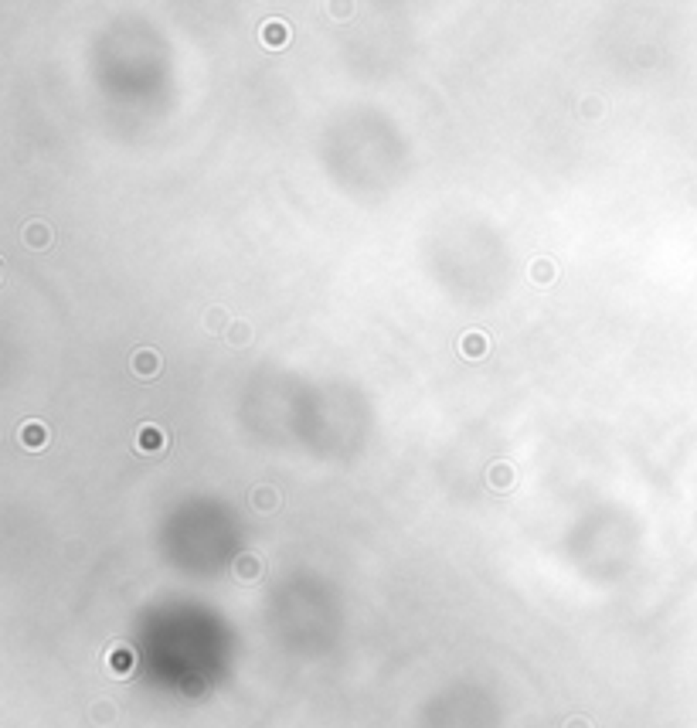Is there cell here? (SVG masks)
Listing matches in <instances>:
<instances>
[{
	"mask_svg": "<svg viewBox=\"0 0 697 728\" xmlns=\"http://www.w3.org/2000/svg\"><path fill=\"white\" fill-rule=\"evenodd\" d=\"M96 718H99V722L112 718V704H109V708H105V704H99V708H96Z\"/></svg>",
	"mask_w": 697,
	"mask_h": 728,
	"instance_id": "cell-13",
	"label": "cell"
},
{
	"mask_svg": "<svg viewBox=\"0 0 697 728\" xmlns=\"http://www.w3.org/2000/svg\"><path fill=\"white\" fill-rule=\"evenodd\" d=\"M136 446H140L143 453H156V449H163V446H167V436H163L160 429H154V425H143V429H140V436H136Z\"/></svg>",
	"mask_w": 697,
	"mask_h": 728,
	"instance_id": "cell-2",
	"label": "cell"
},
{
	"mask_svg": "<svg viewBox=\"0 0 697 728\" xmlns=\"http://www.w3.org/2000/svg\"><path fill=\"white\" fill-rule=\"evenodd\" d=\"M249 337H252L249 323H242V320H238V323L232 327V334H228V344H232V347H245V344H249Z\"/></svg>",
	"mask_w": 697,
	"mask_h": 728,
	"instance_id": "cell-9",
	"label": "cell"
},
{
	"mask_svg": "<svg viewBox=\"0 0 697 728\" xmlns=\"http://www.w3.org/2000/svg\"><path fill=\"white\" fill-rule=\"evenodd\" d=\"M235 572H238V578H256V575H258V558H256V555H242V558L235 562Z\"/></svg>",
	"mask_w": 697,
	"mask_h": 728,
	"instance_id": "cell-8",
	"label": "cell"
},
{
	"mask_svg": "<svg viewBox=\"0 0 697 728\" xmlns=\"http://www.w3.org/2000/svg\"><path fill=\"white\" fill-rule=\"evenodd\" d=\"M225 316H228L225 310H211L207 313V327H211V330H221V327H225Z\"/></svg>",
	"mask_w": 697,
	"mask_h": 728,
	"instance_id": "cell-12",
	"label": "cell"
},
{
	"mask_svg": "<svg viewBox=\"0 0 697 728\" xmlns=\"http://www.w3.org/2000/svg\"><path fill=\"white\" fill-rule=\"evenodd\" d=\"M565 728H589V725H585L582 718H575V722H568V725H565Z\"/></svg>",
	"mask_w": 697,
	"mask_h": 728,
	"instance_id": "cell-14",
	"label": "cell"
},
{
	"mask_svg": "<svg viewBox=\"0 0 697 728\" xmlns=\"http://www.w3.org/2000/svg\"><path fill=\"white\" fill-rule=\"evenodd\" d=\"M531 272H534V279H538V283H541V279H544V283H551V279H555V265H551L548 259H538Z\"/></svg>",
	"mask_w": 697,
	"mask_h": 728,
	"instance_id": "cell-11",
	"label": "cell"
},
{
	"mask_svg": "<svg viewBox=\"0 0 697 728\" xmlns=\"http://www.w3.org/2000/svg\"><path fill=\"white\" fill-rule=\"evenodd\" d=\"M262 41H265V48H283L286 45V24H279V21H265V24H262Z\"/></svg>",
	"mask_w": 697,
	"mask_h": 728,
	"instance_id": "cell-4",
	"label": "cell"
},
{
	"mask_svg": "<svg viewBox=\"0 0 697 728\" xmlns=\"http://www.w3.org/2000/svg\"><path fill=\"white\" fill-rule=\"evenodd\" d=\"M24 242H27V245H34V249H45V245L52 242L48 225H45V221H31V225L24 228Z\"/></svg>",
	"mask_w": 697,
	"mask_h": 728,
	"instance_id": "cell-3",
	"label": "cell"
},
{
	"mask_svg": "<svg viewBox=\"0 0 697 728\" xmlns=\"http://www.w3.org/2000/svg\"><path fill=\"white\" fill-rule=\"evenodd\" d=\"M487 347H490V344H487V337H483V334H476V330H469V334H463V337H460V351H463V354H469V358H480Z\"/></svg>",
	"mask_w": 697,
	"mask_h": 728,
	"instance_id": "cell-5",
	"label": "cell"
},
{
	"mask_svg": "<svg viewBox=\"0 0 697 728\" xmlns=\"http://www.w3.org/2000/svg\"><path fill=\"white\" fill-rule=\"evenodd\" d=\"M252 504H256L258 511H272V507L279 504V494H276L272 487H256V490H252Z\"/></svg>",
	"mask_w": 697,
	"mask_h": 728,
	"instance_id": "cell-6",
	"label": "cell"
},
{
	"mask_svg": "<svg viewBox=\"0 0 697 728\" xmlns=\"http://www.w3.org/2000/svg\"><path fill=\"white\" fill-rule=\"evenodd\" d=\"M129 367H133V374H140V378H154L156 371H160V354H156L154 347H140V351L129 358Z\"/></svg>",
	"mask_w": 697,
	"mask_h": 728,
	"instance_id": "cell-1",
	"label": "cell"
},
{
	"mask_svg": "<svg viewBox=\"0 0 697 728\" xmlns=\"http://www.w3.org/2000/svg\"><path fill=\"white\" fill-rule=\"evenodd\" d=\"M21 439L31 442V446H41V439H45V429H41V422H27L24 429H21Z\"/></svg>",
	"mask_w": 697,
	"mask_h": 728,
	"instance_id": "cell-10",
	"label": "cell"
},
{
	"mask_svg": "<svg viewBox=\"0 0 697 728\" xmlns=\"http://www.w3.org/2000/svg\"><path fill=\"white\" fill-rule=\"evenodd\" d=\"M487 476H490L493 487H500V490H504V487H511V480H514V473H511V467H507V463H497V467H490V473H487Z\"/></svg>",
	"mask_w": 697,
	"mask_h": 728,
	"instance_id": "cell-7",
	"label": "cell"
}]
</instances>
